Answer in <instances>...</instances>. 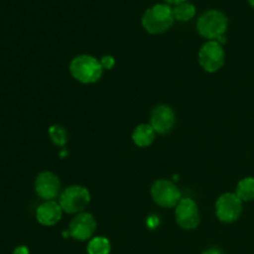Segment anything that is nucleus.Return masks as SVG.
Wrapping results in <instances>:
<instances>
[{
	"mask_svg": "<svg viewBox=\"0 0 254 254\" xmlns=\"http://www.w3.org/2000/svg\"><path fill=\"white\" fill-rule=\"evenodd\" d=\"M216 216L223 223H233L241 217L243 201L235 192L222 193L216 201Z\"/></svg>",
	"mask_w": 254,
	"mask_h": 254,
	"instance_id": "obj_6",
	"label": "nucleus"
},
{
	"mask_svg": "<svg viewBox=\"0 0 254 254\" xmlns=\"http://www.w3.org/2000/svg\"><path fill=\"white\" fill-rule=\"evenodd\" d=\"M175 113L166 104H159L151 111L150 126L153 127L156 134L165 135L173 130L175 126Z\"/></svg>",
	"mask_w": 254,
	"mask_h": 254,
	"instance_id": "obj_11",
	"label": "nucleus"
},
{
	"mask_svg": "<svg viewBox=\"0 0 254 254\" xmlns=\"http://www.w3.org/2000/svg\"><path fill=\"white\" fill-rule=\"evenodd\" d=\"M62 208L56 201H45L37 207L36 220L40 225L51 227L55 226L62 217Z\"/></svg>",
	"mask_w": 254,
	"mask_h": 254,
	"instance_id": "obj_12",
	"label": "nucleus"
},
{
	"mask_svg": "<svg viewBox=\"0 0 254 254\" xmlns=\"http://www.w3.org/2000/svg\"><path fill=\"white\" fill-rule=\"evenodd\" d=\"M156 136V131L154 130L153 127L150 124H139L135 127L131 134V139H133L134 144L139 148H148L154 143Z\"/></svg>",
	"mask_w": 254,
	"mask_h": 254,
	"instance_id": "obj_13",
	"label": "nucleus"
},
{
	"mask_svg": "<svg viewBox=\"0 0 254 254\" xmlns=\"http://www.w3.org/2000/svg\"><path fill=\"white\" fill-rule=\"evenodd\" d=\"M111 251V241L103 236L91 238L88 241V245H87V253L88 254H109Z\"/></svg>",
	"mask_w": 254,
	"mask_h": 254,
	"instance_id": "obj_14",
	"label": "nucleus"
},
{
	"mask_svg": "<svg viewBox=\"0 0 254 254\" xmlns=\"http://www.w3.org/2000/svg\"><path fill=\"white\" fill-rule=\"evenodd\" d=\"M175 220L183 230L191 231L200 225V211L195 200L183 197L175 206Z\"/></svg>",
	"mask_w": 254,
	"mask_h": 254,
	"instance_id": "obj_8",
	"label": "nucleus"
},
{
	"mask_svg": "<svg viewBox=\"0 0 254 254\" xmlns=\"http://www.w3.org/2000/svg\"><path fill=\"white\" fill-rule=\"evenodd\" d=\"M69 72L76 81L83 84L96 83L103 74L101 61L91 55H79L69 64Z\"/></svg>",
	"mask_w": 254,
	"mask_h": 254,
	"instance_id": "obj_1",
	"label": "nucleus"
},
{
	"mask_svg": "<svg viewBox=\"0 0 254 254\" xmlns=\"http://www.w3.org/2000/svg\"><path fill=\"white\" fill-rule=\"evenodd\" d=\"M101 64L102 67H103V69H112L114 67V64H116V60L113 59V56H111V55H107V56H103L101 60Z\"/></svg>",
	"mask_w": 254,
	"mask_h": 254,
	"instance_id": "obj_18",
	"label": "nucleus"
},
{
	"mask_svg": "<svg viewBox=\"0 0 254 254\" xmlns=\"http://www.w3.org/2000/svg\"><path fill=\"white\" fill-rule=\"evenodd\" d=\"M173 7L169 4H155L141 17V25L149 34L158 35L168 31L174 22Z\"/></svg>",
	"mask_w": 254,
	"mask_h": 254,
	"instance_id": "obj_2",
	"label": "nucleus"
},
{
	"mask_svg": "<svg viewBox=\"0 0 254 254\" xmlns=\"http://www.w3.org/2000/svg\"><path fill=\"white\" fill-rule=\"evenodd\" d=\"M150 192L154 202L164 208L175 207L183 198L181 191L176 188L175 184L165 179L156 180L151 186Z\"/></svg>",
	"mask_w": 254,
	"mask_h": 254,
	"instance_id": "obj_7",
	"label": "nucleus"
},
{
	"mask_svg": "<svg viewBox=\"0 0 254 254\" xmlns=\"http://www.w3.org/2000/svg\"><path fill=\"white\" fill-rule=\"evenodd\" d=\"M173 15L174 19L178 20V21H190L196 15V7L191 2H181V4L175 5L173 7Z\"/></svg>",
	"mask_w": 254,
	"mask_h": 254,
	"instance_id": "obj_16",
	"label": "nucleus"
},
{
	"mask_svg": "<svg viewBox=\"0 0 254 254\" xmlns=\"http://www.w3.org/2000/svg\"><path fill=\"white\" fill-rule=\"evenodd\" d=\"M202 254H223V252L221 250H218V248H208Z\"/></svg>",
	"mask_w": 254,
	"mask_h": 254,
	"instance_id": "obj_20",
	"label": "nucleus"
},
{
	"mask_svg": "<svg viewBox=\"0 0 254 254\" xmlns=\"http://www.w3.org/2000/svg\"><path fill=\"white\" fill-rule=\"evenodd\" d=\"M89 202H91V192L88 189L81 185L68 186L60 195L59 200L62 211L69 215H78L83 212Z\"/></svg>",
	"mask_w": 254,
	"mask_h": 254,
	"instance_id": "obj_4",
	"label": "nucleus"
},
{
	"mask_svg": "<svg viewBox=\"0 0 254 254\" xmlns=\"http://www.w3.org/2000/svg\"><path fill=\"white\" fill-rule=\"evenodd\" d=\"M248 2H250L251 6H252L253 9H254V0H248Z\"/></svg>",
	"mask_w": 254,
	"mask_h": 254,
	"instance_id": "obj_22",
	"label": "nucleus"
},
{
	"mask_svg": "<svg viewBox=\"0 0 254 254\" xmlns=\"http://www.w3.org/2000/svg\"><path fill=\"white\" fill-rule=\"evenodd\" d=\"M186 0H165L166 4H174V5H178L181 4V2H185Z\"/></svg>",
	"mask_w": 254,
	"mask_h": 254,
	"instance_id": "obj_21",
	"label": "nucleus"
},
{
	"mask_svg": "<svg viewBox=\"0 0 254 254\" xmlns=\"http://www.w3.org/2000/svg\"><path fill=\"white\" fill-rule=\"evenodd\" d=\"M196 26L201 36L208 39V41H217L218 37L225 36L227 31L228 19L220 10H208L201 14Z\"/></svg>",
	"mask_w": 254,
	"mask_h": 254,
	"instance_id": "obj_3",
	"label": "nucleus"
},
{
	"mask_svg": "<svg viewBox=\"0 0 254 254\" xmlns=\"http://www.w3.org/2000/svg\"><path fill=\"white\" fill-rule=\"evenodd\" d=\"M61 190L60 179L51 171H42L35 180V191L37 196L45 201H55Z\"/></svg>",
	"mask_w": 254,
	"mask_h": 254,
	"instance_id": "obj_10",
	"label": "nucleus"
},
{
	"mask_svg": "<svg viewBox=\"0 0 254 254\" xmlns=\"http://www.w3.org/2000/svg\"><path fill=\"white\" fill-rule=\"evenodd\" d=\"M49 136L52 140V143L57 146H64L68 141L66 129L59 124H54L49 128Z\"/></svg>",
	"mask_w": 254,
	"mask_h": 254,
	"instance_id": "obj_17",
	"label": "nucleus"
},
{
	"mask_svg": "<svg viewBox=\"0 0 254 254\" xmlns=\"http://www.w3.org/2000/svg\"><path fill=\"white\" fill-rule=\"evenodd\" d=\"M96 228L97 222L93 215L88 212H81L74 216L73 220L69 223L68 233L73 240L84 242L93 238Z\"/></svg>",
	"mask_w": 254,
	"mask_h": 254,
	"instance_id": "obj_9",
	"label": "nucleus"
},
{
	"mask_svg": "<svg viewBox=\"0 0 254 254\" xmlns=\"http://www.w3.org/2000/svg\"><path fill=\"white\" fill-rule=\"evenodd\" d=\"M12 254H30V251L26 246H17Z\"/></svg>",
	"mask_w": 254,
	"mask_h": 254,
	"instance_id": "obj_19",
	"label": "nucleus"
},
{
	"mask_svg": "<svg viewBox=\"0 0 254 254\" xmlns=\"http://www.w3.org/2000/svg\"><path fill=\"white\" fill-rule=\"evenodd\" d=\"M236 195L243 201V202H248V201L254 200V178L242 179L240 183L237 184L236 188Z\"/></svg>",
	"mask_w": 254,
	"mask_h": 254,
	"instance_id": "obj_15",
	"label": "nucleus"
},
{
	"mask_svg": "<svg viewBox=\"0 0 254 254\" xmlns=\"http://www.w3.org/2000/svg\"><path fill=\"white\" fill-rule=\"evenodd\" d=\"M225 61L226 52L223 50V46L215 40H211V41L203 44L198 51L200 66L208 73H215L218 69L222 68Z\"/></svg>",
	"mask_w": 254,
	"mask_h": 254,
	"instance_id": "obj_5",
	"label": "nucleus"
}]
</instances>
